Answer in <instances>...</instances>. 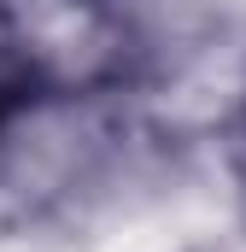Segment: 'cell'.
Masks as SVG:
<instances>
[{
    "label": "cell",
    "mask_w": 246,
    "mask_h": 252,
    "mask_svg": "<svg viewBox=\"0 0 246 252\" xmlns=\"http://www.w3.org/2000/svg\"><path fill=\"white\" fill-rule=\"evenodd\" d=\"M235 158H241V170H246V118H241V129H235Z\"/></svg>",
    "instance_id": "1"
}]
</instances>
